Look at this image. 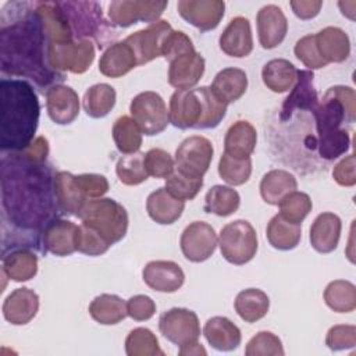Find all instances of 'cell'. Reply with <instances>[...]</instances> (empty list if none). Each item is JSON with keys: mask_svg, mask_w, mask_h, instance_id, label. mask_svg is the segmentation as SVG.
Here are the masks:
<instances>
[{"mask_svg": "<svg viewBox=\"0 0 356 356\" xmlns=\"http://www.w3.org/2000/svg\"><path fill=\"white\" fill-rule=\"evenodd\" d=\"M54 175L46 161H35L24 152H3V225H11V249L40 248L46 225L58 217Z\"/></svg>", "mask_w": 356, "mask_h": 356, "instance_id": "1", "label": "cell"}, {"mask_svg": "<svg viewBox=\"0 0 356 356\" xmlns=\"http://www.w3.org/2000/svg\"><path fill=\"white\" fill-rule=\"evenodd\" d=\"M0 70L29 78L40 89H50L64 74L47 63V38L33 3H7L1 13Z\"/></svg>", "mask_w": 356, "mask_h": 356, "instance_id": "2", "label": "cell"}, {"mask_svg": "<svg viewBox=\"0 0 356 356\" xmlns=\"http://www.w3.org/2000/svg\"><path fill=\"white\" fill-rule=\"evenodd\" d=\"M0 147L22 152L33 140L39 125L40 104L33 86L25 79L0 81Z\"/></svg>", "mask_w": 356, "mask_h": 356, "instance_id": "3", "label": "cell"}, {"mask_svg": "<svg viewBox=\"0 0 356 356\" xmlns=\"http://www.w3.org/2000/svg\"><path fill=\"white\" fill-rule=\"evenodd\" d=\"M317 129L318 154L334 160L350 147L349 132L342 125L356 118V95L350 86L337 85L327 89L321 102L313 110Z\"/></svg>", "mask_w": 356, "mask_h": 356, "instance_id": "4", "label": "cell"}, {"mask_svg": "<svg viewBox=\"0 0 356 356\" xmlns=\"http://www.w3.org/2000/svg\"><path fill=\"white\" fill-rule=\"evenodd\" d=\"M227 114V104L221 103L209 86L175 90L170 99L168 120L179 129L216 128Z\"/></svg>", "mask_w": 356, "mask_h": 356, "instance_id": "5", "label": "cell"}, {"mask_svg": "<svg viewBox=\"0 0 356 356\" xmlns=\"http://www.w3.org/2000/svg\"><path fill=\"white\" fill-rule=\"evenodd\" d=\"M75 40H95L100 47L115 36L114 25L108 22L96 1H58Z\"/></svg>", "mask_w": 356, "mask_h": 356, "instance_id": "6", "label": "cell"}, {"mask_svg": "<svg viewBox=\"0 0 356 356\" xmlns=\"http://www.w3.org/2000/svg\"><path fill=\"white\" fill-rule=\"evenodd\" d=\"M78 218L110 245L120 242L128 231V213L122 204L110 197L88 200Z\"/></svg>", "mask_w": 356, "mask_h": 356, "instance_id": "7", "label": "cell"}, {"mask_svg": "<svg viewBox=\"0 0 356 356\" xmlns=\"http://www.w3.org/2000/svg\"><path fill=\"white\" fill-rule=\"evenodd\" d=\"M222 257L235 266L249 263L257 252V234L246 220H235L222 227L218 236Z\"/></svg>", "mask_w": 356, "mask_h": 356, "instance_id": "8", "label": "cell"}, {"mask_svg": "<svg viewBox=\"0 0 356 356\" xmlns=\"http://www.w3.org/2000/svg\"><path fill=\"white\" fill-rule=\"evenodd\" d=\"M95 60V46L92 40H74L47 44L49 65L64 74H83Z\"/></svg>", "mask_w": 356, "mask_h": 356, "instance_id": "9", "label": "cell"}, {"mask_svg": "<svg viewBox=\"0 0 356 356\" xmlns=\"http://www.w3.org/2000/svg\"><path fill=\"white\" fill-rule=\"evenodd\" d=\"M129 113L131 118L136 122L142 134L147 136L161 134L170 124L165 102L157 92L153 90L138 93L131 100Z\"/></svg>", "mask_w": 356, "mask_h": 356, "instance_id": "10", "label": "cell"}, {"mask_svg": "<svg viewBox=\"0 0 356 356\" xmlns=\"http://www.w3.org/2000/svg\"><path fill=\"white\" fill-rule=\"evenodd\" d=\"M159 330L167 341L179 348L196 343L200 338L197 314L185 307H172L161 313Z\"/></svg>", "mask_w": 356, "mask_h": 356, "instance_id": "11", "label": "cell"}, {"mask_svg": "<svg viewBox=\"0 0 356 356\" xmlns=\"http://www.w3.org/2000/svg\"><path fill=\"white\" fill-rule=\"evenodd\" d=\"M213 154L214 149L207 138L192 135L184 139L175 150V170L192 178H203L210 167Z\"/></svg>", "mask_w": 356, "mask_h": 356, "instance_id": "12", "label": "cell"}, {"mask_svg": "<svg viewBox=\"0 0 356 356\" xmlns=\"http://www.w3.org/2000/svg\"><path fill=\"white\" fill-rule=\"evenodd\" d=\"M168 1L156 0H115L108 4V18L113 25L128 28L142 22L153 24L159 21Z\"/></svg>", "mask_w": 356, "mask_h": 356, "instance_id": "13", "label": "cell"}, {"mask_svg": "<svg viewBox=\"0 0 356 356\" xmlns=\"http://www.w3.org/2000/svg\"><path fill=\"white\" fill-rule=\"evenodd\" d=\"M218 245L214 228L204 221H193L185 227L179 238L181 252L192 263L206 261L213 256Z\"/></svg>", "mask_w": 356, "mask_h": 356, "instance_id": "14", "label": "cell"}, {"mask_svg": "<svg viewBox=\"0 0 356 356\" xmlns=\"http://www.w3.org/2000/svg\"><path fill=\"white\" fill-rule=\"evenodd\" d=\"M172 31V26L165 19H159L149 24L146 28L127 36L124 42L132 49L138 65L150 63L161 56V46L165 36Z\"/></svg>", "mask_w": 356, "mask_h": 356, "instance_id": "15", "label": "cell"}, {"mask_svg": "<svg viewBox=\"0 0 356 356\" xmlns=\"http://www.w3.org/2000/svg\"><path fill=\"white\" fill-rule=\"evenodd\" d=\"M178 14L200 32L213 31L218 26L225 13V3L221 0H179Z\"/></svg>", "mask_w": 356, "mask_h": 356, "instance_id": "16", "label": "cell"}, {"mask_svg": "<svg viewBox=\"0 0 356 356\" xmlns=\"http://www.w3.org/2000/svg\"><path fill=\"white\" fill-rule=\"evenodd\" d=\"M79 225L70 220H51L42 234V250L58 257L70 256L76 252Z\"/></svg>", "mask_w": 356, "mask_h": 356, "instance_id": "17", "label": "cell"}, {"mask_svg": "<svg viewBox=\"0 0 356 356\" xmlns=\"http://www.w3.org/2000/svg\"><path fill=\"white\" fill-rule=\"evenodd\" d=\"M314 74L310 70H298L296 81L291 88L289 95L282 103L280 118L286 121L292 117L295 110L313 111L318 104L317 90L314 88Z\"/></svg>", "mask_w": 356, "mask_h": 356, "instance_id": "18", "label": "cell"}, {"mask_svg": "<svg viewBox=\"0 0 356 356\" xmlns=\"http://www.w3.org/2000/svg\"><path fill=\"white\" fill-rule=\"evenodd\" d=\"M142 278L150 289L164 293L177 292L185 282L182 268L171 260L149 261L142 270Z\"/></svg>", "mask_w": 356, "mask_h": 356, "instance_id": "19", "label": "cell"}, {"mask_svg": "<svg viewBox=\"0 0 356 356\" xmlns=\"http://www.w3.org/2000/svg\"><path fill=\"white\" fill-rule=\"evenodd\" d=\"M256 25L260 46L267 50L280 46L288 32L286 17L275 4H267L257 11Z\"/></svg>", "mask_w": 356, "mask_h": 356, "instance_id": "20", "label": "cell"}, {"mask_svg": "<svg viewBox=\"0 0 356 356\" xmlns=\"http://www.w3.org/2000/svg\"><path fill=\"white\" fill-rule=\"evenodd\" d=\"M46 108L53 122L68 125L79 114L78 93L67 85L56 83L46 90Z\"/></svg>", "mask_w": 356, "mask_h": 356, "instance_id": "21", "label": "cell"}, {"mask_svg": "<svg viewBox=\"0 0 356 356\" xmlns=\"http://www.w3.org/2000/svg\"><path fill=\"white\" fill-rule=\"evenodd\" d=\"M204 58L196 50L181 54L170 61L168 83L177 90L192 89L204 74Z\"/></svg>", "mask_w": 356, "mask_h": 356, "instance_id": "22", "label": "cell"}, {"mask_svg": "<svg viewBox=\"0 0 356 356\" xmlns=\"http://www.w3.org/2000/svg\"><path fill=\"white\" fill-rule=\"evenodd\" d=\"M54 197L60 214L79 216L88 202L82 188L76 181V175L68 171H58L54 175Z\"/></svg>", "mask_w": 356, "mask_h": 356, "instance_id": "23", "label": "cell"}, {"mask_svg": "<svg viewBox=\"0 0 356 356\" xmlns=\"http://www.w3.org/2000/svg\"><path fill=\"white\" fill-rule=\"evenodd\" d=\"M220 49L229 57L242 58L253 50L250 22L245 17H235L225 26L218 39Z\"/></svg>", "mask_w": 356, "mask_h": 356, "instance_id": "24", "label": "cell"}, {"mask_svg": "<svg viewBox=\"0 0 356 356\" xmlns=\"http://www.w3.org/2000/svg\"><path fill=\"white\" fill-rule=\"evenodd\" d=\"M3 316L14 325L28 324L39 310V296L33 289L17 288L3 302Z\"/></svg>", "mask_w": 356, "mask_h": 356, "instance_id": "25", "label": "cell"}, {"mask_svg": "<svg viewBox=\"0 0 356 356\" xmlns=\"http://www.w3.org/2000/svg\"><path fill=\"white\" fill-rule=\"evenodd\" d=\"M342 222L341 218L331 213L325 211L318 214L312 227H310V245L318 253H331L337 249L341 238Z\"/></svg>", "mask_w": 356, "mask_h": 356, "instance_id": "26", "label": "cell"}, {"mask_svg": "<svg viewBox=\"0 0 356 356\" xmlns=\"http://www.w3.org/2000/svg\"><path fill=\"white\" fill-rule=\"evenodd\" d=\"M203 335L211 348L221 352H231L242 342V334L238 325L224 316H216L206 321Z\"/></svg>", "mask_w": 356, "mask_h": 356, "instance_id": "27", "label": "cell"}, {"mask_svg": "<svg viewBox=\"0 0 356 356\" xmlns=\"http://www.w3.org/2000/svg\"><path fill=\"white\" fill-rule=\"evenodd\" d=\"M185 202L172 196L164 186L153 191L146 199L149 217L161 225L174 224L184 213Z\"/></svg>", "mask_w": 356, "mask_h": 356, "instance_id": "28", "label": "cell"}, {"mask_svg": "<svg viewBox=\"0 0 356 356\" xmlns=\"http://www.w3.org/2000/svg\"><path fill=\"white\" fill-rule=\"evenodd\" d=\"M248 89V75L243 70L228 67L217 72L210 90L224 104H231L239 100Z\"/></svg>", "mask_w": 356, "mask_h": 356, "instance_id": "29", "label": "cell"}, {"mask_svg": "<svg viewBox=\"0 0 356 356\" xmlns=\"http://www.w3.org/2000/svg\"><path fill=\"white\" fill-rule=\"evenodd\" d=\"M1 273L15 281L25 282L38 273V256L29 248H15L3 252Z\"/></svg>", "mask_w": 356, "mask_h": 356, "instance_id": "30", "label": "cell"}, {"mask_svg": "<svg viewBox=\"0 0 356 356\" xmlns=\"http://www.w3.org/2000/svg\"><path fill=\"white\" fill-rule=\"evenodd\" d=\"M316 46L321 58L330 63H342L350 54V40L346 32L338 26H327L314 33Z\"/></svg>", "mask_w": 356, "mask_h": 356, "instance_id": "31", "label": "cell"}, {"mask_svg": "<svg viewBox=\"0 0 356 356\" xmlns=\"http://www.w3.org/2000/svg\"><path fill=\"white\" fill-rule=\"evenodd\" d=\"M136 65V57L124 40L111 43L99 60V71L108 78H121Z\"/></svg>", "mask_w": 356, "mask_h": 356, "instance_id": "32", "label": "cell"}, {"mask_svg": "<svg viewBox=\"0 0 356 356\" xmlns=\"http://www.w3.org/2000/svg\"><path fill=\"white\" fill-rule=\"evenodd\" d=\"M256 128L243 120L234 122L224 138V153L234 159H249L256 149Z\"/></svg>", "mask_w": 356, "mask_h": 356, "instance_id": "33", "label": "cell"}, {"mask_svg": "<svg viewBox=\"0 0 356 356\" xmlns=\"http://www.w3.org/2000/svg\"><path fill=\"white\" fill-rule=\"evenodd\" d=\"M298 181L286 170H271L263 175L260 181V195L268 204L278 206V203L291 192L296 191Z\"/></svg>", "mask_w": 356, "mask_h": 356, "instance_id": "34", "label": "cell"}, {"mask_svg": "<svg viewBox=\"0 0 356 356\" xmlns=\"http://www.w3.org/2000/svg\"><path fill=\"white\" fill-rule=\"evenodd\" d=\"M296 67L285 58H274L264 64L261 70L263 83L275 93L291 90L296 81Z\"/></svg>", "mask_w": 356, "mask_h": 356, "instance_id": "35", "label": "cell"}, {"mask_svg": "<svg viewBox=\"0 0 356 356\" xmlns=\"http://www.w3.org/2000/svg\"><path fill=\"white\" fill-rule=\"evenodd\" d=\"M234 307L243 321L256 323L267 314L270 299L264 291L259 288H248L236 295Z\"/></svg>", "mask_w": 356, "mask_h": 356, "instance_id": "36", "label": "cell"}, {"mask_svg": "<svg viewBox=\"0 0 356 356\" xmlns=\"http://www.w3.org/2000/svg\"><path fill=\"white\" fill-rule=\"evenodd\" d=\"M89 314L99 324L114 325L128 316L127 302L118 295L102 293L90 302Z\"/></svg>", "mask_w": 356, "mask_h": 356, "instance_id": "37", "label": "cell"}, {"mask_svg": "<svg viewBox=\"0 0 356 356\" xmlns=\"http://www.w3.org/2000/svg\"><path fill=\"white\" fill-rule=\"evenodd\" d=\"M266 236L274 249L292 250L300 242L302 228L299 224L289 222L280 214H275L267 224Z\"/></svg>", "mask_w": 356, "mask_h": 356, "instance_id": "38", "label": "cell"}, {"mask_svg": "<svg viewBox=\"0 0 356 356\" xmlns=\"http://www.w3.org/2000/svg\"><path fill=\"white\" fill-rule=\"evenodd\" d=\"M117 93L108 83H96L90 86L82 99L85 113L92 118L106 117L114 107Z\"/></svg>", "mask_w": 356, "mask_h": 356, "instance_id": "39", "label": "cell"}, {"mask_svg": "<svg viewBox=\"0 0 356 356\" xmlns=\"http://www.w3.org/2000/svg\"><path fill=\"white\" fill-rule=\"evenodd\" d=\"M241 204L239 193L225 185L211 186L204 197V211L216 214L218 217H227L234 214Z\"/></svg>", "mask_w": 356, "mask_h": 356, "instance_id": "40", "label": "cell"}, {"mask_svg": "<svg viewBox=\"0 0 356 356\" xmlns=\"http://www.w3.org/2000/svg\"><path fill=\"white\" fill-rule=\"evenodd\" d=\"M324 302L337 313H350L356 309V286L346 280L331 281L324 289Z\"/></svg>", "mask_w": 356, "mask_h": 356, "instance_id": "41", "label": "cell"}, {"mask_svg": "<svg viewBox=\"0 0 356 356\" xmlns=\"http://www.w3.org/2000/svg\"><path fill=\"white\" fill-rule=\"evenodd\" d=\"M111 134L118 152L122 154L139 152L142 146V131L131 117L122 115L117 118Z\"/></svg>", "mask_w": 356, "mask_h": 356, "instance_id": "42", "label": "cell"}, {"mask_svg": "<svg viewBox=\"0 0 356 356\" xmlns=\"http://www.w3.org/2000/svg\"><path fill=\"white\" fill-rule=\"evenodd\" d=\"M128 356H164L156 335L145 327L134 328L125 339Z\"/></svg>", "mask_w": 356, "mask_h": 356, "instance_id": "43", "label": "cell"}, {"mask_svg": "<svg viewBox=\"0 0 356 356\" xmlns=\"http://www.w3.org/2000/svg\"><path fill=\"white\" fill-rule=\"evenodd\" d=\"M252 174V160L234 159L227 153H222L218 161V175L228 185L238 186L249 181Z\"/></svg>", "mask_w": 356, "mask_h": 356, "instance_id": "44", "label": "cell"}, {"mask_svg": "<svg viewBox=\"0 0 356 356\" xmlns=\"http://www.w3.org/2000/svg\"><path fill=\"white\" fill-rule=\"evenodd\" d=\"M145 153L136 152L122 156L115 165V172L118 179L128 186H135L147 179V172L143 165Z\"/></svg>", "mask_w": 356, "mask_h": 356, "instance_id": "45", "label": "cell"}, {"mask_svg": "<svg viewBox=\"0 0 356 356\" xmlns=\"http://www.w3.org/2000/svg\"><path fill=\"white\" fill-rule=\"evenodd\" d=\"M280 216L284 217L286 221L293 224H302V221L309 216L312 211L313 203L307 193L293 191L289 195H286L280 203Z\"/></svg>", "mask_w": 356, "mask_h": 356, "instance_id": "46", "label": "cell"}, {"mask_svg": "<svg viewBox=\"0 0 356 356\" xmlns=\"http://www.w3.org/2000/svg\"><path fill=\"white\" fill-rule=\"evenodd\" d=\"M202 186H203V178H192L174 170L165 178L164 188L177 199L186 202V200L195 199L196 195L200 192Z\"/></svg>", "mask_w": 356, "mask_h": 356, "instance_id": "47", "label": "cell"}, {"mask_svg": "<svg viewBox=\"0 0 356 356\" xmlns=\"http://www.w3.org/2000/svg\"><path fill=\"white\" fill-rule=\"evenodd\" d=\"M284 353L281 339L270 331L257 332L245 349L246 356H282Z\"/></svg>", "mask_w": 356, "mask_h": 356, "instance_id": "48", "label": "cell"}, {"mask_svg": "<svg viewBox=\"0 0 356 356\" xmlns=\"http://www.w3.org/2000/svg\"><path fill=\"white\" fill-rule=\"evenodd\" d=\"M143 165L147 175L154 178H167L175 170L171 154L160 147H153L145 153Z\"/></svg>", "mask_w": 356, "mask_h": 356, "instance_id": "49", "label": "cell"}, {"mask_svg": "<svg viewBox=\"0 0 356 356\" xmlns=\"http://www.w3.org/2000/svg\"><path fill=\"white\" fill-rule=\"evenodd\" d=\"M295 56L299 61L303 63L305 67H307L310 71L313 70H318V68H324L328 64L321 58L317 46H316V39H314V33L312 35H306L303 38H300L296 44H295Z\"/></svg>", "mask_w": 356, "mask_h": 356, "instance_id": "50", "label": "cell"}, {"mask_svg": "<svg viewBox=\"0 0 356 356\" xmlns=\"http://www.w3.org/2000/svg\"><path fill=\"white\" fill-rule=\"evenodd\" d=\"M110 243L104 241L97 232H95L92 228L81 224L79 232H78V243L76 250L79 253L88 254V256H100L106 253L110 249Z\"/></svg>", "mask_w": 356, "mask_h": 356, "instance_id": "51", "label": "cell"}, {"mask_svg": "<svg viewBox=\"0 0 356 356\" xmlns=\"http://www.w3.org/2000/svg\"><path fill=\"white\" fill-rule=\"evenodd\" d=\"M195 46L192 43V39L182 31H171L161 46V56L170 63L175 57L193 51Z\"/></svg>", "mask_w": 356, "mask_h": 356, "instance_id": "52", "label": "cell"}, {"mask_svg": "<svg viewBox=\"0 0 356 356\" xmlns=\"http://www.w3.org/2000/svg\"><path fill=\"white\" fill-rule=\"evenodd\" d=\"M325 345L334 352L355 348L356 327L348 324H338L331 327L325 337Z\"/></svg>", "mask_w": 356, "mask_h": 356, "instance_id": "53", "label": "cell"}, {"mask_svg": "<svg viewBox=\"0 0 356 356\" xmlns=\"http://www.w3.org/2000/svg\"><path fill=\"white\" fill-rule=\"evenodd\" d=\"M127 313L135 321H146L156 313V303L147 295H135L127 300Z\"/></svg>", "mask_w": 356, "mask_h": 356, "instance_id": "54", "label": "cell"}, {"mask_svg": "<svg viewBox=\"0 0 356 356\" xmlns=\"http://www.w3.org/2000/svg\"><path fill=\"white\" fill-rule=\"evenodd\" d=\"M76 181L88 200L103 197L108 191V181L100 174H79L76 175Z\"/></svg>", "mask_w": 356, "mask_h": 356, "instance_id": "55", "label": "cell"}, {"mask_svg": "<svg viewBox=\"0 0 356 356\" xmlns=\"http://www.w3.org/2000/svg\"><path fill=\"white\" fill-rule=\"evenodd\" d=\"M355 154H349L343 157L332 170V177L338 185L342 186H353L356 184V172H355Z\"/></svg>", "mask_w": 356, "mask_h": 356, "instance_id": "56", "label": "cell"}, {"mask_svg": "<svg viewBox=\"0 0 356 356\" xmlns=\"http://www.w3.org/2000/svg\"><path fill=\"white\" fill-rule=\"evenodd\" d=\"M291 7L293 14L298 18L312 19L320 13L323 7V1L321 0H293L291 1Z\"/></svg>", "mask_w": 356, "mask_h": 356, "instance_id": "57", "label": "cell"}, {"mask_svg": "<svg viewBox=\"0 0 356 356\" xmlns=\"http://www.w3.org/2000/svg\"><path fill=\"white\" fill-rule=\"evenodd\" d=\"M178 353L181 356H185V355H206V349L199 342H196V343L179 348Z\"/></svg>", "mask_w": 356, "mask_h": 356, "instance_id": "58", "label": "cell"}]
</instances>
